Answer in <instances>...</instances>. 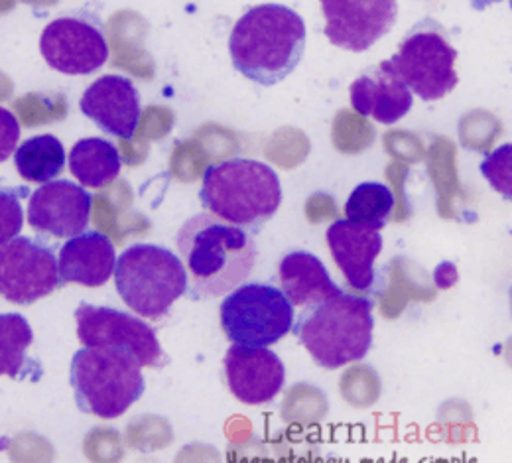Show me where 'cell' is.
<instances>
[{
  "label": "cell",
  "instance_id": "6da1fadb",
  "mask_svg": "<svg viewBox=\"0 0 512 463\" xmlns=\"http://www.w3.org/2000/svg\"><path fill=\"white\" fill-rule=\"evenodd\" d=\"M176 245L195 300L229 294L255 268V239L245 229L209 213L188 219L176 235Z\"/></svg>",
  "mask_w": 512,
  "mask_h": 463
},
{
  "label": "cell",
  "instance_id": "7a4b0ae2",
  "mask_svg": "<svg viewBox=\"0 0 512 463\" xmlns=\"http://www.w3.org/2000/svg\"><path fill=\"white\" fill-rule=\"evenodd\" d=\"M306 52L304 18L284 4L249 8L229 36L233 67L258 85L272 87L284 81Z\"/></svg>",
  "mask_w": 512,
  "mask_h": 463
},
{
  "label": "cell",
  "instance_id": "3957f363",
  "mask_svg": "<svg viewBox=\"0 0 512 463\" xmlns=\"http://www.w3.org/2000/svg\"><path fill=\"white\" fill-rule=\"evenodd\" d=\"M373 310V300L341 292L306 306L292 331L320 367L335 371L367 357L375 331Z\"/></svg>",
  "mask_w": 512,
  "mask_h": 463
},
{
  "label": "cell",
  "instance_id": "277c9868",
  "mask_svg": "<svg viewBox=\"0 0 512 463\" xmlns=\"http://www.w3.org/2000/svg\"><path fill=\"white\" fill-rule=\"evenodd\" d=\"M199 199L215 217L256 233L282 205V184L268 164L233 158L205 170Z\"/></svg>",
  "mask_w": 512,
  "mask_h": 463
},
{
  "label": "cell",
  "instance_id": "5b68a950",
  "mask_svg": "<svg viewBox=\"0 0 512 463\" xmlns=\"http://www.w3.org/2000/svg\"><path fill=\"white\" fill-rule=\"evenodd\" d=\"M69 383L79 410L103 420L123 416L146 389L140 363L113 347L79 349L71 359Z\"/></svg>",
  "mask_w": 512,
  "mask_h": 463
},
{
  "label": "cell",
  "instance_id": "8992f818",
  "mask_svg": "<svg viewBox=\"0 0 512 463\" xmlns=\"http://www.w3.org/2000/svg\"><path fill=\"white\" fill-rule=\"evenodd\" d=\"M117 292L128 308L158 320L188 292V274L178 255L158 245H134L117 259Z\"/></svg>",
  "mask_w": 512,
  "mask_h": 463
},
{
  "label": "cell",
  "instance_id": "52a82bcc",
  "mask_svg": "<svg viewBox=\"0 0 512 463\" xmlns=\"http://www.w3.org/2000/svg\"><path fill=\"white\" fill-rule=\"evenodd\" d=\"M388 62L406 87L426 103L444 99L459 83L457 50L449 42L448 30L432 18L418 22Z\"/></svg>",
  "mask_w": 512,
  "mask_h": 463
},
{
  "label": "cell",
  "instance_id": "ba28073f",
  "mask_svg": "<svg viewBox=\"0 0 512 463\" xmlns=\"http://www.w3.org/2000/svg\"><path fill=\"white\" fill-rule=\"evenodd\" d=\"M221 328L231 343L249 347H268L292 331L294 306L282 290L251 282L237 286L223 300Z\"/></svg>",
  "mask_w": 512,
  "mask_h": 463
},
{
  "label": "cell",
  "instance_id": "9c48e42d",
  "mask_svg": "<svg viewBox=\"0 0 512 463\" xmlns=\"http://www.w3.org/2000/svg\"><path fill=\"white\" fill-rule=\"evenodd\" d=\"M58 259L44 241L14 237L0 245V296L16 306H30L58 286Z\"/></svg>",
  "mask_w": 512,
  "mask_h": 463
},
{
  "label": "cell",
  "instance_id": "30bf717a",
  "mask_svg": "<svg viewBox=\"0 0 512 463\" xmlns=\"http://www.w3.org/2000/svg\"><path fill=\"white\" fill-rule=\"evenodd\" d=\"M77 337L85 347H113L132 355L140 367H156L166 357L154 330L121 310L81 302L75 310Z\"/></svg>",
  "mask_w": 512,
  "mask_h": 463
},
{
  "label": "cell",
  "instance_id": "8fae6325",
  "mask_svg": "<svg viewBox=\"0 0 512 463\" xmlns=\"http://www.w3.org/2000/svg\"><path fill=\"white\" fill-rule=\"evenodd\" d=\"M46 64L65 75H91L107 64L109 42L103 26L93 16H60L40 38Z\"/></svg>",
  "mask_w": 512,
  "mask_h": 463
},
{
  "label": "cell",
  "instance_id": "7c38bea8",
  "mask_svg": "<svg viewBox=\"0 0 512 463\" xmlns=\"http://www.w3.org/2000/svg\"><path fill=\"white\" fill-rule=\"evenodd\" d=\"M327 40L347 52H367L396 24V0H320Z\"/></svg>",
  "mask_w": 512,
  "mask_h": 463
},
{
  "label": "cell",
  "instance_id": "4fadbf2b",
  "mask_svg": "<svg viewBox=\"0 0 512 463\" xmlns=\"http://www.w3.org/2000/svg\"><path fill=\"white\" fill-rule=\"evenodd\" d=\"M93 196L69 180L42 184L30 196L28 223L42 237L71 239L85 231L91 217Z\"/></svg>",
  "mask_w": 512,
  "mask_h": 463
},
{
  "label": "cell",
  "instance_id": "5bb4252c",
  "mask_svg": "<svg viewBox=\"0 0 512 463\" xmlns=\"http://www.w3.org/2000/svg\"><path fill=\"white\" fill-rule=\"evenodd\" d=\"M225 379L233 397L258 406L274 400L284 389L286 369L268 347L233 343L225 353Z\"/></svg>",
  "mask_w": 512,
  "mask_h": 463
},
{
  "label": "cell",
  "instance_id": "9a60e30c",
  "mask_svg": "<svg viewBox=\"0 0 512 463\" xmlns=\"http://www.w3.org/2000/svg\"><path fill=\"white\" fill-rule=\"evenodd\" d=\"M81 113L103 133L130 140L140 123V95L134 83L123 75H103L93 81L81 101Z\"/></svg>",
  "mask_w": 512,
  "mask_h": 463
},
{
  "label": "cell",
  "instance_id": "2e32d148",
  "mask_svg": "<svg viewBox=\"0 0 512 463\" xmlns=\"http://www.w3.org/2000/svg\"><path fill=\"white\" fill-rule=\"evenodd\" d=\"M325 239L347 284L359 292L373 290L377 282L375 261L383 251L381 233L347 219H337L329 225Z\"/></svg>",
  "mask_w": 512,
  "mask_h": 463
},
{
  "label": "cell",
  "instance_id": "e0dca14e",
  "mask_svg": "<svg viewBox=\"0 0 512 463\" xmlns=\"http://www.w3.org/2000/svg\"><path fill=\"white\" fill-rule=\"evenodd\" d=\"M353 109L367 119L381 125H394L406 117L414 105V95L406 83L398 77L390 62H381L377 67H369L359 75L351 89Z\"/></svg>",
  "mask_w": 512,
  "mask_h": 463
},
{
  "label": "cell",
  "instance_id": "ac0fdd59",
  "mask_svg": "<svg viewBox=\"0 0 512 463\" xmlns=\"http://www.w3.org/2000/svg\"><path fill=\"white\" fill-rule=\"evenodd\" d=\"M117 253L113 241L99 231H83L71 237L58 259L62 284L99 288L115 272Z\"/></svg>",
  "mask_w": 512,
  "mask_h": 463
},
{
  "label": "cell",
  "instance_id": "d6986e66",
  "mask_svg": "<svg viewBox=\"0 0 512 463\" xmlns=\"http://www.w3.org/2000/svg\"><path fill=\"white\" fill-rule=\"evenodd\" d=\"M278 276L282 292L292 306L306 308L343 292L320 259L308 251L288 253L280 261Z\"/></svg>",
  "mask_w": 512,
  "mask_h": 463
},
{
  "label": "cell",
  "instance_id": "ffe728a7",
  "mask_svg": "<svg viewBox=\"0 0 512 463\" xmlns=\"http://www.w3.org/2000/svg\"><path fill=\"white\" fill-rule=\"evenodd\" d=\"M121 154L117 146L105 138H83L69 154V170L81 186L101 190L121 174Z\"/></svg>",
  "mask_w": 512,
  "mask_h": 463
},
{
  "label": "cell",
  "instance_id": "44dd1931",
  "mask_svg": "<svg viewBox=\"0 0 512 463\" xmlns=\"http://www.w3.org/2000/svg\"><path fill=\"white\" fill-rule=\"evenodd\" d=\"M14 152V166L26 182L46 184L64 172V144L54 134L32 136Z\"/></svg>",
  "mask_w": 512,
  "mask_h": 463
},
{
  "label": "cell",
  "instance_id": "7402d4cb",
  "mask_svg": "<svg viewBox=\"0 0 512 463\" xmlns=\"http://www.w3.org/2000/svg\"><path fill=\"white\" fill-rule=\"evenodd\" d=\"M34 333L20 314H0V375L18 379L30 373L28 349Z\"/></svg>",
  "mask_w": 512,
  "mask_h": 463
},
{
  "label": "cell",
  "instance_id": "603a6c76",
  "mask_svg": "<svg viewBox=\"0 0 512 463\" xmlns=\"http://www.w3.org/2000/svg\"><path fill=\"white\" fill-rule=\"evenodd\" d=\"M394 211V194L379 182L359 184L345 203V217L351 223L381 231Z\"/></svg>",
  "mask_w": 512,
  "mask_h": 463
},
{
  "label": "cell",
  "instance_id": "cb8c5ba5",
  "mask_svg": "<svg viewBox=\"0 0 512 463\" xmlns=\"http://www.w3.org/2000/svg\"><path fill=\"white\" fill-rule=\"evenodd\" d=\"M26 194H28L26 188H18V190L0 188V245L20 235L24 227L22 198Z\"/></svg>",
  "mask_w": 512,
  "mask_h": 463
},
{
  "label": "cell",
  "instance_id": "d4e9b609",
  "mask_svg": "<svg viewBox=\"0 0 512 463\" xmlns=\"http://www.w3.org/2000/svg\"><path fill=\"white\" fill-rule=\"evenodd\" d=\"M18 140H20V123L8 109L0 107V164L12 156Z\"/></svg>",
  "mask_w": 512,
  "mask_h": 463
},
{
  "label": "cell",
  "instance_id": "484cf974",
  "mask_svg": "<svg viewBox=\"0 0 512 463\" xmlns=\"http://www.w3.org/2000/svg\"><path fill=\"white\" fill-rule=\"evenodd\" d=\"M469 2L473 4L475 10H485V8H489V6L497 4V2H503V0H469Z\"/></svg>",
  "mask_w": 512,
  "mask_h": 463
},
{
  "label": "cell",
  "instance_id": "4316f807",
  "mask_svg": "<svg viewBox=\"0 0 512 463\" xmlns=\"http://www.w3.org/2000/svg\"><path fill=\"white\" fill-rule=\"evenodd\" d=\"M8 446H10V440H8V438H2V436H0V452H4V450H6Z\"/></svg>",
  "mask_w": 512,
  "mask_h": 463
}]
</instances>
